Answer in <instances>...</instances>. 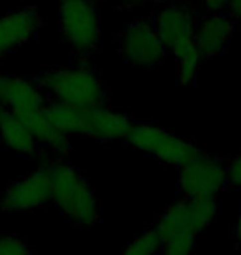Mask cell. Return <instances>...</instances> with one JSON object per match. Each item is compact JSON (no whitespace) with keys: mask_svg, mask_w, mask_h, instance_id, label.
Here are the masks:
<instances>
[{"mask_svg":"<svg viewBox=\"0 0 241 255\" xmlns=\"http://www.w3.org/2000/svg\"><path fill=\"white\" fill-rule=\"evenodd\" d=\"M170 3L197 5V0H156V2H154V5H170Z\"/></svg>","mask_w":241,"mask_h":255,"instance_id":"22","label":"cell"},{"mask_svg":"<svg viewBox=\"0 0 241 255\" xmlns=\"http://www.w3.org/2000/svg\"><path fill=\"white\" fill-rule=\"evenodd\" d=\"M225 12H227L230 17H233L235 20L241 22V0H230Z\"/></svg>","mask_w":241,"mask_h":255,"instance_id":"19","label":"cell"},{"mask_svg":"<svg viewBox=\"0 0 241 255\" xmlns=\"http://www.w3.org/2000/svg\"><path fill=\"white\" fill-rule=\"evenodd\" d=\"M230 0H197V5L203 7L208 12H222L227 8Z\"/></svg>","mask_w":241,"mask_h":255,"instance_id":"18","label":"cell"},{"mask_svg":"<svg viewBox=\"0 0 241 255\" xmlns=\"http://www.w3.org/2000/svg\"><path fill=\"white\" fill-rule=\"evenodd\" d=\"M124 141L134 149L156 157L173 169H178L203 152L192 141L151 121H134L127 129Z\"/></svg>","mask_w":241,"mask_h":255,"instance_id":"4","label":"cell"},{"mask_svg":"<svg viewBox=\"0 0 241 255\" xmlns=\"http://www.w3.org/2000/svg\"><path fill=\"white\" fill-rule=\"evenodd\" d=\"M60 37L75 60H88L101 40V15L94 0H60Z\"/></svg>","mask_w":241,"mask_h":255,"instance_id":"5","label":"cell"},{"mask_svg":"<svg viewBox=\"0 0 241 255\" xmlns=\"http://www.w3.org/2000/svg\"><path fill=\"white\" fill-rule=\"evenodd\" d=\"M134 120L124 111H117L107 106L84 108L81 120V136H88L97 142H114L124 139L127 129Z\"/></svg>","mask_w":241,"mask_h":255,"instance_id":"11","label":"cell"},{"mask_svg":"<svg viewBox=\"0 0 241 255\" xmlns=\"http://www.w3.org/2000/svg\"><path fill=\"white\" fill-rule=\"evenodd\" d=\"M96 3H106V2H117V0H94Z\"/></svg>","mask_w":241,"mask_h":255,"instance_id":"23","label":"cell"},{"mask_svg":"<svg viewBox=\"0 0 241 255\" xmlns=\"http://www.w3.org/2000/svg\"><path fill=\"white\" fill-rule=\"evenodd\" d=\"M50 100L80 108H97L111 103V90L102 76L86 60L75 65L47 68L33 78Z\"/></svg>","mask_w":241,"mask_h":255,"instance_id":"2","label":"cell"},{"mask_svg":"<svg viewBox=\"0 0 241 255\" xmlns=\"http://www.w3.org/2000/svg\"><path fill=\"white\" fill-rule=\"evenodd\" d=\"M0 141L13 152L23 156L38 154L42 146L35 139L28 126L13 111L0 105Z\"/></svg>","mask_w":241,"mask_h":255,"instance_id":"14","label":"cell"},{"mask_svg":"<svg viewBox=\"0 0 241 255\" xmlns=\"http://www.w3.org/2000/svg\"><path fill=\"white\" fill-rule=\"evenodd\" d=\"M238 20L222 10V12H208L202 15L195 32V42L202 57V62H208L227 48L230 40L237 32Z\"/></svg>","mask_w":241,"mask_h":255,"instance_id":"10","label":"cell"},{"mask_svg":"<svg viewBox=\"0 0 241 255\" xmlns=\"http://www.w3.org/2000/svg\"><path fill=\"white\" fill-rule=\"evenodd\" d=\"M233 241H235V247L240 249L241 247V207L238 214V221L235 224V229H233Z\"/></svg>","mask_w":241,"mask_h":255,"instance_id":"21","label":"cell"},{"mask_svg":"<svg viewBox=\"0 0 241 255\" xmlns=\"http://www.w3.org/2000/svg\"><path fill=\"white\" fill-rule=\"evenodd\" d=\"M162 252V241L154 227H147L144 232L132 239L124 251L126 255H152Z\"/></svg>","mask_w":241,"mask_h":255,"instance_id":"15","label":"cell"},{"mask_svg":"<svg viewBox=\"0 0 241 255\" xmlns=\"http://www.w3.org/2000/svg\"><path fill=\"white\" fill-rule=\"evenodd\" d=\"M35 249L28 241L20 236H3L0 234V255H27Z\"/></svg>","mask_w":241,"mask_h":255,"instance_id":"16","label":"cell"},{"mask_svg":"<svg viewBox=\"0 0 241 255\" xmlns=\"http://www.w3.org/2000/svg\"><path fill=\"white\" fill-rule=\"evenodd\" d=\"M227 171V187L241 189V152L223 157Z\"/></svg>","mask_w":241,"mask_h":255,"instance_id":"17","label":"cell"},{"mask_svg":"<svg viewBox=\"0 0 241 255\" xmlns=\"http://www.w3.org/2000/svg\"><path fill=\"white\" fill-rule=\"evenodd\" d=\"M146 2H151L154 3L156 0H117V10H124V8H131V7H136V5H141V3H146Z\"/></svg>","mask_w":241,"mask_h":255,"instance_id":"20","label":"cell"},{"mask_svg":"<svg viewBox=\"0 0 241 255\" xmlns=\"http://www.w3.org/2000/svg\"><path fill=\"white\" fill-rule=\"evenodd\" d=\"M114 43L122 62L136 68L161 65L168 53L151 17H141L126 23L114 35Z\"/></svg>","mask_w":241,"mask_h":255,"instance_id":"6","label":"cell"},{"mask_svg":"<svg viewBox=\"0 0 241 255\" xmlns=\"http://www.w3.org/2000/svg\"><path fill=\"white\" fill-rule=\"evenodd\" d=\"M47 95L35 81H28L15 75L0 73V105L13 111L18 118L45 108Z\"/></svg>","mask_w":241,"mask_h":255,"instance_id":"13","label":"cell"},{"mask_svg":"<svg viewBox=\"0 0 241 255\" xmlns=\"http://www.w3.org/2000/svg\"><path fill=\"white\" fill-rule=\"evenodd\" d=\"M51 172V202L76 229L91 231L99 222L97 197L89 181L63 159L48 162Z\"/></svg>","mask_w":241,"mask_h":255,"instance_id":"3","label":"cell"},{"mask_svg":"<svg viewBox=\"0 0 241 255\" xmlns=\"http://www.w3.org/2000/svg\"><path fill=\"white\" fill-rule=\"evenodd\" d=\"M217 197H178L159 214L156 226L162 241V252L187 255L193 252L200 232L217 221Z\"/></svg>","mask_w":241,"mask_h":255,"instance_id":"1","label":"cell"},{"mask_svg":"<svg viewBox=\"0 0 241 255\" xmlns=\"http://www.w3.org/2000/svg\"><path fill=\"white\" fill-rule=\"evenodd\" d=\"M51 201V172L50 164L28 172L12 182L0 197V211L3 212H32Z\"/></svg>","mask_w":241,"mask_h":255,"instance_id":"9","label":"cell"},{"mask_svg":"<svg viewBox=\"0 0 241 255\" xmlns=\"http://www.w3.org/2000/svg\"><path fill=\"white\" fill-rule=\"evenodd\" d=\"M177 171L178 197H217L222 191L228 189L223 157L202 152Z\"/></svg>","mask_w":241,"mask_h":255,"instance_id":"8","label":"cell"},{"mask_svg":"<svg viewBox=\"0 0 241 255\" xmlns=\"http://www.w3.org/2000/svg\"><path fill=\"white\" fill-rule=\"evenodd\" d=\"M42 27L43 18L35 7L0 15V58L28 43Z\"/></svg>","mask_w":241,"mask_h":255,"instance_id":"12","label":"cell"},{"mask_svg":"<svg viewBox=\"0 0 241 255\" xmlns=\"http://www.w3.org/2000/svg\"><path fill=\"white\" fill-rule=\"evenodd\" d=\"M202 15V10L195 5L170 3L162 5V10L156 12L151 18L168 53L177 58L197 48L195 32Z\"/></svg>","mask_w":241,"mask_h":255,"instance_id":"7","label":"cell"}]
</instances>
